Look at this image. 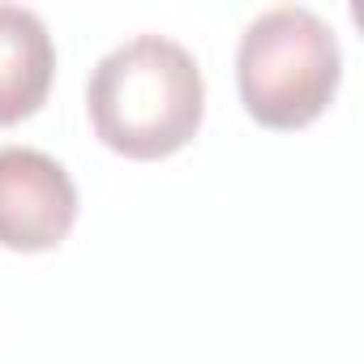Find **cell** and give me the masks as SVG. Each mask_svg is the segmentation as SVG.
I'll list each match as a JSON object with an SVG mask.
<instances>
[{
    "label": "cell",
    "mask_w": 364,
    "mask_h": 364,
    "mask_svg": "<svg viewBox=\"0 0 364 364\" xmlns=\"http://www.w3.org/2000/svg\"><path fill=\"white\" fill-rule=\"evenodd\" d=\"M86 112L107 150L141 163L167 159L202 129L206 82L185 43L167 35H133L95 65Z\"/></svg>",
    "instance_id": "1"
},
{
    "label": "cell",
    "mask_w": 364,
    "mask_h": 364,
    "mask_svg": "<svg viewBox=\"0 0 364 364\" xmlns=\"http://www.w3.org/2000/svg\"><path fill=\"white\" fill-rule=\"evenodd\" d=\"M52 73H56V43L43 18L26 5L0 0V129L43 107Z\"/></svg>",
    "instance_id": "4"
},
{
    "label": "cell",
    "mask_w": 364,
    "mask_h": 364,
    "mask_svg": "<svg viewBox=\"0 0 364 364\" xmlns=\"http://www.w3.org/2000/svg\"><path fill=\"white\" fill-rule=\"evenodd\" d=\"M73 176L35 146H0V245L14 253H48L73 232Z\"/></svg>",
    "instance_id": "3"
},
{
    "label": "cell",
    "mask_w": 364,
    "mask_h": 364,
    "mask_svg": "<svg viewBox=\"0 0 364 364\" xmlns=\"http://www.w3.org/2000/svg\"><path fill=\"white\" fill-rule=\"evenodd\" d=\"M343 56L326 18L304 5L262 9L236 52V82L249 116L266 129L313 124L338 90Z\"/></svg>",
    "instance_id": "2"
}]
</instances>
